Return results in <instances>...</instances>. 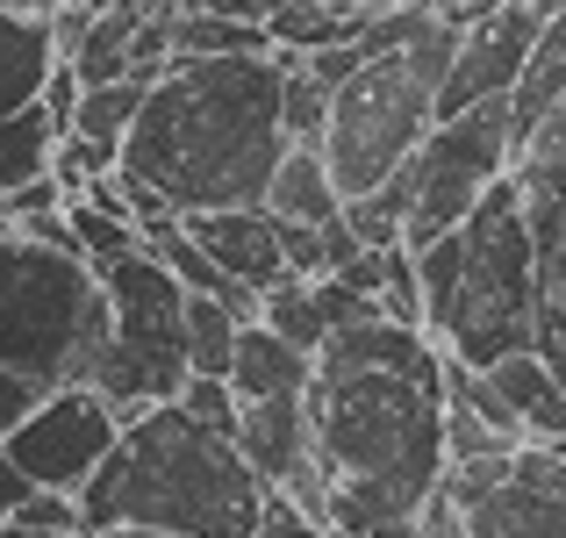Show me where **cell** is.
Returning <instances> with one entry per match:
<instances>
[{
	"instance_id": "6da1fadb",
	"label": "cell",
	"mask_w": 566,
	"mask_h": 538,
	"mask_svg": "<svg viewBox=\"0 0 566 538\" xmlns=\"http://www.w3.org/2000/svg\"><path fill=\"white\" fill-rule=\"evenodd\" d=\"M444 410V345L430 331L395 317L331 331L308 381V416L331 482L323 517L337 538H380L387 525L423 517V503L452 474Z\"/></svg>"
},
{
	"instance_id": "7a4b0ae2",
	"label": "cell",
	"mask_w": 566,
	"mask_h": 538,
	"mask_svg": "<svg viewBox=\"0 0 566 538\" xmlns=\"http://www.w3.org/2000/svg\"><path fill=\"white\" fill-rule=\"evenodd\" d=\"M287 65L265 58H180L123 137V173L151 179L180 216L259 208L287 158Z\"/></svg>"
},
{
	"instance_id": "3957f363",
	"label": "cell",
	"mask_w": 566,
	"mask_h": 538,
	"mask_svg": "<svg viewBox=\"0 0 566 538\" xmlns=\"http://www.w3.org/2000/svg\"><path fill=\"white\" fill-rule=\"evenodd\" d=\"M265 503H273V488L259 482L244 445L201 424L187 402H158V410L129 416L108 467L80 488V517L94 538L115 525H151L180 538H251Z\"/></svg>"
},
{
	"instance_id": "277c9868",
	"label": "cell",
	"mask_w": 566,
	"mask_h": 538,
	"mask_svg": "<svg viewBox=\"0 0 566 538\" xmlns=\"http://www.w3.org/2000/svg\"><path fill=\"white\" fill-rule=\"evenodd\" d=\"M108 338L115 309L101 266L14 230L0 245V445L36 402L94 387Z\"/></svg>"
},
{
	"instance_id": "5b68a950",
	"label": "cell",
	"mask_w": 566,
	"mask_h": 538,
	"mask_svg": "<svg viewBox=\"0 0 566 538\" xmlns=\"http://www.w3.org/2000/svg\"><path fill=\"white\" fill-rule=\"evenodd\" d=\"M459 58V22L438 8V22L409 43V51L366 58L345 86H337L331 130H323V158H331L337 187H345V208L380 194L387 179L423 152V137L438 130V94L444 72Z\"/></svg>"
},
{
	"instance_id": "8992f818",
	"label": "cell",
	"mask_w": 566,
	"mask_h": 538,
	"mask_svg": "<svg viewBox=\"0 0 566 538\" xmlns=\"http://www.w3.org/2000/svg\"><path fill=\"white\" fill-rule=\"evenodd\" d=\"M538 223H531V201L510 173L459 223V288L430 338L488 373L516 352H538Z\"/></svg>"
},
{
	"instance_id": "52a82bcc",
	"label": "cell",
	"mask_w": 566,
	"mask_h": 538,
	"mask_svg": "<svg viewBox=\"0 0 566 538\" xmlns=\"http://www.w3.org/2000/svg\"><path fill=\"white\" fill-rule=\"evenodd\" d=\"M108 280V309H115V338L108 359H101V395L129 416L158 410V402H180V387L193 381L187 359V288L166 259L151 251H129V259L101 266Z\"/></svg>"
},
{
	"instance_id": "ba28073f",
	"label": "cell",
	"mask_w": 566,
	"mask_h": 538,
	"mask_svg": "<svg viewBox=\"0 0 566 538\" xmlns=\"http://www.w3.org/2000/svg\"><path fill=\"white\" fill-rule=\"evenodd\" d=\"M510 173H516L510 101H481V108L438 123L423 137V152L387 179V187H401V208H409L401 245L423 251V245H438V237H452L459 223L488 201V187H502Z\"/></svg>"
},
{
	"instance_id": "9c48e42d",
	"label": "cell",
	"mask_w": 566,
	"mask_h": 538,
	"mask_svg": "<svg viewBox=\"0 0 566 538\" xmlns=\"http://www.w3.org/2000/svg\"><path fill=\"white\" fill-rule=\"evenodd\" d=\"M444 496L459 503L467 525L459 538H566V459L538 438L488 459H459L444 474Z\"/></svg>"
},
{
	"instance_id": "30bf717a",
	"label": "cell",
	"mask_w": 566,
	"mask_h": 538,
	"mask_svg": "<svg viewBox=\"0 0 566 538\" xmlns=\"http://www.w3.org/2000/svg\"><path fill=\"white\" fill-rule=\"evenodd\" d=\"M115 445H123V410H115L101 387H65V395L36 402V410L8 431V459L36 488H57V496H80V488L108 467Z\"/></svg>"
},
{
	"instance_id": "8fae6325",
	"label": "cell",
	"mask_w": 566,
	"mask_h": 538,
	"mask_svg": "<svg viewBox=\"0 0 566 538\" xmlns=\"http://www.w3.org/2000/svg\"><path fill=\"white\" fill-rule=\"evenodd\" d=\"M237 445L259 467V482L273 496H294L308 517L331 510V482H323V453H316V416H308V395H273V402H244V424H237ZM331 525V517H323Z\"/></svg>"
},
{
	"instance_id": "7c38bea8",
	"label": "cell",
	"mask_w": 566,
	"mask_h": 538,
	"mask_svg": "<svg viewBox=\"0 0 566 538\" xmlns=\"http://www.w3.org/2000/svg\"><path fill=\"white\" fill-rule=\"evenodd\" d=\"M187 230L201 237V251L222 266L230 280H244V288H280L287 280V223L273 216V208H201V216H187Z\"/></svg>"
},
{
	"instance_id": "4fadbf2b",
	"label": "cell",
	"mask_w": 566,
	"mask_h": 538,
	"mask_svg": "<svg viewBox=\"0 0 566 538\" xmlns=\"http://www.w3.org/2000/svg\"><path fill=\"white\" fill-rule=\"evenodd\" d=\"M57 65H65V51H57V29H51V14H36V8H14V0H0V115H22V108H36Z\"/></svg>"
},
{
	"instance_id": "5bb4252c",
	"label": "cell",
	"mask_w": 566,
	"mask_h": 538,
	"mask_svg": "<svg viewBox=\"0 0 566 538\" xmlns=\"http://www.w3.org/2000/svg\"><path fill=\"white\" fill-rule=\"evenodd\" d=\"M316 381V352H302L294 338H280L273 323H244L237 338V366H230V387L244 402H273V395H308Z\"/></svg>"
},
{
	"instance_id": "9a60e30c",
	"label": "cell",
	"mask_w": 566,
	"mask_h": 538,
	"mask_svg": "<svg viewBox=\"0 0 566 538\" xmlns=\"http://www.w3.org/2000/svg\"><path fill=\"white\" fill-rule=\"evenodd\" d=\"M559 108H566V14L545 22L538 51H531L524 80H516V94H510V144H516V158L531 152V137H538Z\"/></svg>"
},
{
	"instance_id": "2e32d148",
	"label": "cell",
	"mask_w": 566,
	"mask_h": 538,
	"mask_svg": "<svg viewBox=\"0 0 566 538\" xmlns=\"http://www.w3.org/2000/svg\"><path fill=\"white\" fill-rule=\"evenodd\" d=\"M265 208H273V216H287V223H337V216H345V187H337L323 144H287Z\"/></svg>"
},
{
	"instance_id": "e0dca14e",
	"label": "cell",
	"mask_w": 566,
	"mask_h": 538,
	"mask_svg": "<svg viewBox=\"0 0 566 538\" xmlns=\"http://www.w3.org/2000/svg\"><path fill=\"white\" fill-rule=\"evenodd\" d=\"M488 373H495V387L516 402V416H524V431L538 445L566 438V381L553 373L545 352H516V359H502V366H488Z\"/></svg>"
},
{
	"instance_id": "ac0fdd59",
	"label": "cell",
	"mask_w": 566,
	"mask_h": 538,
	"mask_svg": "<svg viewBox=\"0 0 566 538\" xmlns=\"http://www.w3.org/2000/svg\"><path fill=\"white\" fill-rule=\"evenodd\" d=\"M57 144H65V123L51 108H22V115H0V201L22 194L29 179L57 173Z\"/></svg>"
},
{
	"instance_id": "d6986e66",
	"label": "cell",
	"mask_w": 566,
	"mask_h": 538,
	"mask_svg": "<svg viewBox=\"0 0 566 538\" xmlns=\"http://www.w3.org/2000/svg\"><path fill=\"white\" fill-rule=\"evenodd\" d=\"M516 187L531 201V223H566V108L531 137V152L516 158Z\"/></svg>"
},
{
	"instance_id": "ffe728a7",
	"label": "cell",
	"mask_w": 566,
	"mask_h": 538,
	"mask_svg": "<svg viewBox=\"0 0 566 538\" xmlns=\"http://www.w3.org/2000/svg\"><path fill=\"white\" fill-rule=\"evenodd\" d=\"M144 14H151V8H137V0H123V8H101V14H94V29H86V43L72 51V72H80L86 86H115V80H129V43H137Z\"/></svg>"
},
{
	"instance_id": "44dd1931",
	"label": "cell",
	"mask_w": 566,
	"mask_h": 538,
	"mask_svg": "<svg viewBox=\"0 0 566 538\" xmlns=\"http://www.w3.org/2000/svg\"><path fill=\"white\" fill-rule=\"evenodd\" d=\"M366 14H374V8H366ZM366 14H337V8H323V0H287V8H280L265 29H273V51H280V58H308V51L359 43Z\"/></svg>"
},
{
	"instance_id": "7402d4cb",
	"label": "cell",
	"mask_w": 566,
	"mask_h": 538,
	"mask_svg": "<svg viewBox=\"0 0 566 538\" xmlns=\"http://www.w3.org/2000/svg\"><path fill=\"white\" fill-rule=\"evenodd\" d=\"M259 323H273L280 338H294L302 352H323L331 345V302H323V280H280V288H265V317Z\"/></svg>"
},
{
	"instance_id": "603a6c76",
	"label": "cell",
	"mask_w": 566,
	"mask_h": 538,
	"mask_svg": "<svg viewBox=\"0 0 566 538\" xmlns=\"http://www.w3.org/2000/svg\"><path fill=\"white\" fill-rule=\"evenodd\" d=\"M237 338H244V317H237L230 302H216V294H187V359H193V373L230 381Z\"/></svg>"
},
{
	"instance_id": "cb8c5ba5",
	"label": "cell",
	"mask_w": 566,
	"mask_h": 538,
	"mask_svg": "<svg viewBox=\"0 0 566 538\" xmlns=\"http://www.w3.org/2000/svg\"><path fill=\"white\" fill-rule=\"evenodd\" d=\"M538 352L553 359V373L566 381V223H545L538 230Z\"/></svg>"
},
{
	"instance_id": "d4e9b609",
	"label": "cell",
	"mask_w": 566,
	"mask_h": 538,
	"mask_svg": "<svg viewBox=\"0 0 566 538\" xmlns=\"http://www.w3.org/2000/svg\"><path fill=\"white\" fill-rule=\"evenodd\" d=\"M144 101H151V86H144V80L86 86V94H80V115H72V137H94V144H108V152H123V137L137 130Z\"/></svg>"
},
{
	"instance_id": "484cf974",
	"label": "cell",
	"mask_w": 566,
	"mask_h": 538,
	"mask_svg": "<svg viewBox=\"0 0 566 538\" xmlns=\"http://www.w3.org/2000/svg\"><path fill=\"white\" fill-rule=\"evenodd\" d=\"M280 58V51H273ZM287 65V137L294 144H323V130H331V108H337V86L316 80L308 72V58H280Z\"/></svg>"
},
{
	"instance_id": "4316f807",
	"label": "cell",
	"mask_w": 566,
	"mask_h": 538,
	"mask_svg": "<svg viewBox=\"0 0 566 538\" xmlns=\"http://www.w3.org/2000/svg\"><path fill=\"white\" fill-rule=\"evenodd\" d=\"M65 223L80 230V245H86V259H94V266H115V259H129V251H144V230H137V223L115 216V208H94L86 194L65 208Z\"/></svg>"
},
{
	"instance_id": "83f0119b",
	"label": "cell",
	"mask_w": 566,
	"mask_h": 538,
	"mask_svg": "<svg viewBox=\"0 0 566 538\" xmlns=\"http://www.w3.org/2000/svg\"><path fill=\"white\" fill-rule=\"evenodd\" d=\"M180 402H187L193 416H201V424L230 431V438H237V424H244V395H237L230 381H216V373H193V381L180 387Z\"/></svg>"
},
{
	"instance_id": "f1b7e54d",
	"label": "cell",
	"mask_w": 566,
	"mask_h": 538,
	"mask_svg": "<svg viewBox=\"0 0 566 538\" xmlns=\"http://www.w3.org/2000/svg\"><path fill=\"white\" fill-rule=\"evenodd\" d=\"M115 166H123V152H108V144H94V137H65L57 144V179L72 187V201H80L101 173H115Z\"/></svg>"
},
{
	"instance_id": "f546056e",
	"label": "cell",
	"mask_w": 566,
	"mask_h": 538,
	"mask_svg": "<svg viewBox=\"0 0 566 538\" xmlns=\"http://www.w3.org/2000/svg\"><path fill=\"white\" fill-rule=\"evenodd\" d=\"M251 538H337V531L323 525V517H308V510H302L294 496H273V503H265V517H259V531H251Z\"/></svg>"
},
{
	"instance_id": "4dcf8cb0",
	"label": "cell",
	"mask_w": 566,
	"mask_h": 538,
	"mask_svg": "<svg viewBox=\"0 0 566 538\" xmlns=\"http://www.w3.org/2000/svg\"><path fill=\"white\" fill-rule=\"evenodd\" d=\"M29 496H36V482H29V474L8 459V445H0V525H14V510H22Z\"/></svg>"
},
{
	"instance_id": "1f68e13d",
	"label": "cell",
	"mask_w": 566,
	"mask_h": 538,
	"mask_svg": "<svg viewBox=\"0 0 566 538\" xmlns=\"http://www.w3.org/2000/svg\"><path fill=\"white\" fill-rule=\"evenodd\" d=\"M187 8H208V14H230V22H273L287 0H187Z\"/></svg>"
},
{
	"instance_id": "d6a6232c",
	"label": "cell",
	"mask_w": 566,
	"mask_h": 538,
	"mask_svg": "<svg viewBox=\"0 0 566 538\" xmlns=\"http://www.w3.org/2000/svg\"><path fill=\"white\" fill-rule=\"evenodd\" d=\"M101 538H180V531H151V525H115V531H101Z\"/></svg>"
},
{
	"instance_id": "836d02e7",
	"label": "cell",
	"mask_w": 566,
	"mask_h": 538,
	"mask_svg": "<svg viewBox=\"0 0 566 538\" xmlns=\"http://www.w3.org/2000/svg\"><path fill=\"white\" fill-rule=\"evenodd\" d=\"M0 538H94V531H22V525H0Z\"/></svg>"
},
{
	"instance_id": "e575fe53",
	"label": "cell",
	"mask_w": 566,
	"mask_h": 538,
	"mask_svg": "<svg viewBox=\"0 0 566 538\" xmlns=\"http://www.w3.org/2000/svg\"><path fill=\"white\" fill-rule=\"evenodd\" d=\"M323 8H337V14H366L374 0H323Z\"/></svg>"
},
{
	"instance_id": "d590c367",
	"label": "cell",
	"mask_w": 566,
	"mask_h": 538,
	"mask_svg": "<svg viewBox=\"0 0 566 538\" xmlns=\"http://www.w3.org/2000/svg\"><path fill=\"white\" fill-rule=\"evenodd\" d=\"M374 8H416V0H374Z\"/></svg>"
},
{
	"instance_id": "8d00e7d4",
	"label": "cell",
	"mask_w": 566,
	"mask_h": 538,
	"mask_svg": "<svg viewBox=\"0 0 566 538\" xmlns=\"http://www.w3.org/2000/svg\"><path fill=\"white\" fill-rule=\"evenodd\" d=\"M8 237H14V223H8V216H0V245H8Z\"/></svg>"
}]
</instances>
